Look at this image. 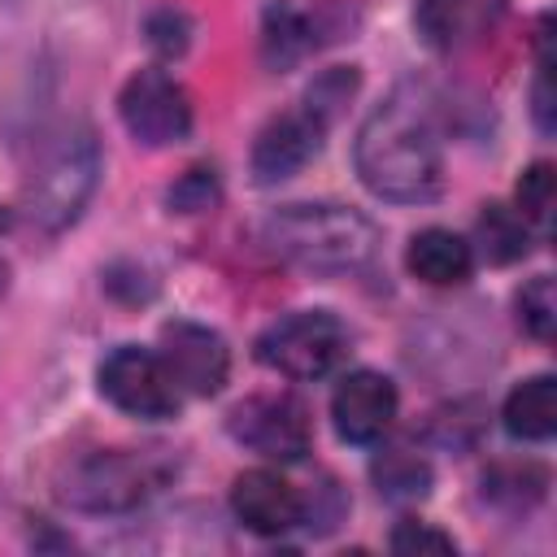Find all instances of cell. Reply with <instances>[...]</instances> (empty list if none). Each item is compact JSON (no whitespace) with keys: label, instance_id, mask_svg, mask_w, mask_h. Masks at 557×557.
Returning <instances> with one entry per match:
<instances>
[{"label":"cell","instance_id":"obj_12","mask_svg":"<svg viewBox=\"0 0 557 557\" xmlns=\"http://www.w3.org/2000/svg\"><path fill=\"white\" fill-rule=\"evenodd\" d=\"M231 509L252 535H287L305 522V496L274 470H244L231 483Z\"/></svg>","mask_w":557,"mask_h":557},{"label":"cell","instance_id":"obj_9","mask_svg":"<svg viewBox=\"0 0 557 557\" xmlns=\"http://www.w3.org/2000/svg\"><path fill=\"white\" fill-rule=\"evenodd\" d=\"M331 422L344 444H379L396 422V387L379 370H352L331 392Z\"/></svg>","mask_w":557,"mask_h":557},{"label":"cell","instance_id":"obj_3","mask_svg":"<svg viewBox=\"0 0 557 557\" xmlns=\"http://www.w3.org/2000/svg\"><path fill=\"white\" fill-rule=\"evenodd\" d=\"M96 174H100V148L91 139V131H65L57 135L44 157L35 161V174L26 183V213L35 226L44 231H61L70 226L83 205L96 191Z\"/></svg>","mask_w":557,"mask_h":557},{"label":"cell","instance_id":"obj_7","mask_svg":"<svg viewBox=\"0 0 557 557\" xmlns=\"http://www.w3.org/2000/svg\"><path fill=\"white\" fill-rule=\"evenodd\" d=\"M117 113H122V126L144 148L178 144L191 131V100H187L183 83L174 74H165V70L131 74L122 96H117Z\"/></svg>","mask_w":557,"mask_h":557},{"label":"cell","instance_id":"obj_17","mask_svg":"<svg viewBox=\"0 0 557 557\" xmlns=\"http://www.w3.org/2000/svg\"><path fill=\"white\" fill-rule=\"evenodd\" d=\"M370 479L387 500H422L431 492V466L413 448H383L370 461Z\"/></svg>","mask_w":557,"mask_h":557},{"label":"cell","instance_id":"obj_20","mask_svg":"<svg viewBox=\"0 0 557 557\" xmlns=\"http://www.w3.org/2000/svg\"><path fill=\"white\" fill-rule=\"evenodd\" d=\"M483 492L492 500H505L509 509H522L544 496V470L540 466H492V474H483Z\"/></svg>","mask_w":557,"mask_h":557},{"label":"cell","instance_id":"obj_13","mask_svg":"<svg viewBox=\"0 0 557 557\" xmlns=\"http://www.w3.org/2000/svg\"><path fill=\"white\" fill-rule=\"evenodd\" d=\"M505 13V0H418L413 22L426 48L435 52H461L496 30Z\"/></svg>","mask_w":557,"mask_h":557},{"label":"cell","instance_id":"obj_10","mask_svg":"<svg viewBox=\"0 0 557 557\" xmlns=\"http://www.w3.org/2000/svg\"><path fill=\"white\" fill-rule=\"evenodd\" d=\"M161 361L174 374L178 392H191V396L222 392L226 370H231V352H226L222 335L200 322H165L161 326Z\"/></svg>","mask_w":557,"mask_h":557},{"label":"cell","instance_id":"obj_21","mask_svg":"<svg viewBox=\"0 0 557 557\" xmlns=\"http://www.w3.org/2000/svg\"><path fill=\"white\" fill-rule=\"evenodd\" d=\"M553 200H557V178L548 161H535L522 178H518V213L527 218V226L548 231L553 222Z\"/></svg>","mask_w":557,"mask_h":557},{"label":"cell","instance_id":"obj_4","mask_svg":"<svg viewBox=\"0 0 557 557\" xmlns=\"http://www.w3.org/2000/svg\"><path fill=\"white\" fill-rule=\"evenodd\" d=\"M170 474L165 457L157 453H131V448H100L70 466L61 479V500L87 513H122L144 505L161 479Z\"/></svg>","mask_w":557,"mask_h":557},{"label":"cell","instance_id":"obj_19","mask_svg":"<svg viewBox=\"0 0 557 557\" xmlns=\"http://www.w3.org/2000/svg\"><path fill=\"white\" fill-rule=\"evenodd\" d=\"M352 91H357V70L352 65H335V70H322L313 83H309V91H305V109L318 117V122H335L339 117V109L352 100Z\"/></svg>","mask_w":557,"mask_h":557},{"label":"cell","instance_id":"obj_14","mask_svg":"<svg viewBox=\"0 0 557 557\" xmlns=\"http://www.w3.org/2000/svg\"><path fill=\"white\" fill-rule=\"evenodd\" d=\"M405 265L413 278H422L426 287H457L470 278L474 270V244L461 239L448 226H426L409 239L405 248Z\"/></svg>","mask_w":557,"mask_h":557},{"label":"cell","instance_id":"obj_11","mask_svg":"<svg viewBox=\"0 0 557 557\" xmlns=\"http://www.w3.org/2000/svg\"><path fill=\"white\" fill-rule=\"evenodd\" d=\"M322 135H326V122H318L309 109L278 113L274 122H265V131L252 144V178L270 187L300 174L322 152Z\"/></svg>","mask_w":557,"mask_h":557},{"label":"cell","instance_id":"obj_6","mask_svg":"<svg viewBox=\"0 0 557 557\" xmlns=\"http://www.w3.org/2000/svg\"><path fill=\"white\" fill-rule=\"evenodd\" d=\"M96 379H100V396H104L109 405H117L122 413L144 418V422H165V418H174L178 405H183V392H178L174 374L165 370L161 352L139 348V344L113 348V352L100 361Z\"/></svg>","mask_w":557,"mask_h":557},{"label":"cell","instance_id":"obj_18","mask_svg":"<svg viewBox=\"0 0 557 557\" xmlns=\"http://www.w3.org/2000/svg\"><path fill=\"white\" fill-rule=\"evenodd\" d=\"M479 252L492 261V265H509V261H518V257H527V248H531V226H527V218L518 213V209H509V205H483V213H479Z\"/></svg>","mask_w":557,"mask_h":557},{"label":"cell","instance_id":"obj_2","mask_svg":"<svg viewBox=\"0 0 557 557\" xmlns=\"http://www.w3.org/2000/svg\"><path fill=\"white\" fill-rule=\"evenodd\" d=\"M265 244L318 274H348L379 252V226L348 205H283L265 222Z\"/></svg>","mask_w":557,"mask_h":557},{"label":"cell","instance_id":"obj_16","mask_svg":"<svg viewBox=\"0 0 557 557\" xmlns=\"http://www.w3.org/2000/svg\"><path fill=\"white\" fill-rule=\"evenodd\" d=\"M309 48H313L309 17L300 9H292L287 0L265 4V17H261V57H265V65L270 70H292Z\"/></svg>","mask_w":557,"mask_h":557},{"label":"cell","instance_id":"obj_22","mask_svg":"<svg viewBox=\"0 0 557 557\" xmlns=\"http://www.w3.org/2000/svg\"><path fill=\"white\" fill-rule=\"evenodd\" d=\"M518 322L527 326V335L553 339V326H557V296H553V278H548V274H535V278L518 292Z\"/></svg>","mask_w":557,"mask_h":557},{"label":"cell","instance_id":"obj_24","mask_svg":"<svg viewBox=\"0 0 557 557\" xmlns=\"http://www.w3.org/2000/svg\"><path fill=\"white\" fill-rule=\"evenodd\" d=\"M213 200H218V178H213V170H205V165L187 170V174L170 187V209H178V213H200V209H209Z\"/></svg>","mask_w":557,"mask_h":557},{"label":"cell","instance_id":"obj_23","mask_svg":"<svg viewBox=\"0 0 557 557\" xmlns=\"http://www.w3.org/2000/svg\"><path fill=\"white\" fill-rule=\"evenodd\" d=\"M144 30H148V44L161 52V57H178L183 48H187V35H191V22L178 13V9H152L148 13V22H144Z\"/></svg>","mask_w":557,"mask_h":557},{"label":"cell","instance_id":"obj_1","mask_svg":"<svg viewBox=\"0 0 557 557\" xmlns=\"http://www.w3.org/2000/svg\"><path fill=\"white\" fill-rule=\"evenodd\" d=\"M361 183L379 200L422 205L435 200L444 187V148L431 96L418 83H400L357 131L352 148Z\"/></svg>","mask_w":557,"mask_h":557},{"label":"cell","instance_id":"obj_15","mask_svg":"<svg viewBox=\"0 0 557 557\" xmlns=\"http://www.w3.org/2000/svg\"><path fill=\"white\" fill-rule=\"evenodd\" d=\"M505 431L522 444H544L557 431V383L553 374H531L505 396Z\"/></svg>","mask_w":557,"mask_h":557},{"label":"cell","instance_id":"obj_25","mask_svg":"<svg viewBox=\"0 0 557 557\" xmlns=\"http://www.w3.org/2000/svg\"><path fill=\"white\" fill-rule=\"evenodd\" d=\"M392 553H457V544L431 522H400L392 531Z\"/></svg>","mask_w":557,"mask_h":557},{"label":"cell","instance_id":"obj_8","mask_svg":"<svg viewBox=\"0 0 557 557\" xmlns=\"http://www.w3.org/2000/svg\"><path fill=\"white\" fill-rule=\"evenodd\" d=\"M226 431L265 461H300L313 440L305 405L296 396H274V392L239 400L226 418Z\"/></svg>","mask_w":557,"mask_h":557},{"label":"cell","instance_id":"obj_5","mask_svg":"<svg viewBox=\"0 0 557 557\" xmlns=\"http://www.w3.org/2000/svg\"><path fill=\"white\" fill-rule=\"evenodd\" d=\"M344 357H348V331L326 309L287 313V318L270 322L257 339V361L287 379H300V383L326 379Z\"/></svg>","mask_w":557,"mask_h":557}]
</instances>
